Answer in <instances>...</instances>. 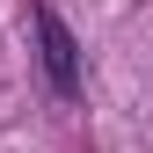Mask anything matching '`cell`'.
I'll use <instances>...</instances> for the list:
<instances>
[{"mask_svg": "<svg viewBox=\"0 0 153 153\" xmlns=\"http://www.w3.org/2000/svg\"><path fill=\"white\" fill-rule=\"evenodd\" d=\"M36 36H44V80L59 95H73V88H80V59H73L66 22H59V15H36Z\"/></svg>", "mask_w": 153, "mask_h": 153, "instance_id": "6da1fadb", "label": "cell"}]
</instances>
